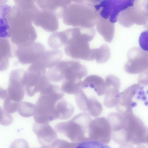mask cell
Wrapping results in <instances>:
<instances>
[{
  "label": "cell",
  "instance_id": "cell-1",
  "mask_svg": "<svg viewBox=\"0 0 148 148\" xmlns=\"http://www.w3.org/2000/svg\"><path fill=\"white\" fill-rule=\"evenodd\" d=\"M11 41L19 47L34 42L37 34L32 25L33 21L25 12L16 8H11L7 14Z\"/></svg>",
  "mask_w": 148,
  "mask_h": 148
},
{
  "label": "cell",
  "instance_id": "cell-2",
  "mask_svg": "<svg viewBox=\"0 0 148 148\" xmlns=\"http://www.w3.org/2000/svg\"><path fill=\"white\" fill-rule=\"evenodd\" d=\"M66 30L68 39L64 49L65 54L73 59L93 60L94 49H90L89 42L95 36L94 27H78Z\"/></svg>",
  "mask_w": 148,
  "mask_h": 148
},
{
  "label": "cell",
  "instance_id": "cell-3",
  "mask_svg": "<svg viewBox=\"0 0 148 148\" xmlns=\"http://www.w3.org/2000/svg\"><path fill=\"white\" fill-rule=\"evenodd\" d=\"M70 1L63 17L66 25L76 27L92 28L99 16L95 9V1Z\"/></svg>",
  "mask_w": 148,
  "mask_h": 148
},
{
  "label": "cell",
  "instance_id": "cell-4",
  "mask_svg": "<svg viewBox=\"0 0 148 148\" xmlns=\"http://www.w3.org/2000/svg\"><path fill=\"white\" fill-rule=\"evenodd\" d=\"M40 92L33 116L37 123H47L55 119L56 105L64 94L58 85L51 84Z\"/></svg>",
  "mask_w": 148,
  "mask_h": 148
},
{
  "label": "cell",
  "instance_id": "cell-5",
  "mask_svg": "<svg viewBox=\"0 0 148 148\" xmlns=\"http://www.w3.org/2000/svg\"><path fill=\"white\" fill-rule=\"evenodd\" d=\"M86 67L79 61H61L48 70L47 77L49 81L55 82L81 78L88 74Z\"/></svg>",
  "mask_w": 148,
  "mask_h": 148
},
{
  "label": "cell",
  "instance_id": "cell-6",
  "mask_svg": "<svg viewBox=\"0 0 148 148\" xmlns=\"http://www.w3.org/2000/svg\"><path fill=\"white\" fill-rule=\"evenodd\" d=\"M45 67L36 62L32 64L25 71L23 78L25 91L28 96L32 97L40 92L51 83L47 77Z\"/></svg>",
  "mask_w": 148,
  "mask_h": 148
},
{
  "label": "cell",
  "instance_id": "cell-7",
  "mask_svg": "<svg viewBox=\"0 0 148 148\" xmlns=\"http://www.w3.org/2000/svg\"><path fill=\"white\" fill-rule=\"evenodd\" d=\"M117 20L122 26L126 28L134 24H145L148 21V0H134L132 5L120 14Z\"/></svg>",
  "mask_w": 148,
  "mask_h": 148
},
{
  "label": "cell",
  "instance_id": "cell-8",
  "mask_svg": "<svg viewBox=\"0 0 148 148\" xmlns=\"http://www.w3.org/2000/svg\"><path fill=\"white\" fill-rule=\"evenodd\" d=\"M143 85L139 84H133L121 93L116 110L124 114H132L133 108L137 104L138 101H145L147 98Z\"/></svg>",
  "mask_w": 148,
  "mask_h": 148
},
{
  "label": "cell",
  "instance_id": "cell-9",
  "mask_svg": "<svg viewBox=\"0 0 148 148\" xmlns=\"http://www.w3.org/2000/svg\"><path fill=\"white\" fill-rule=\"evenodd\" d=\"M134 0H104L96 1L95 8L102 18L114 23L117 21L120 14L133 5Z\"/></svg>",
  "mask_w": 148,
  "mask_h": 148
},
{
  "label": "cell",
  "instance_id": "cell-10",
  "mask_svg": "<svg viewBox=\"0 0 148 148\" xmlns=\"http://www.w3.org/2000/svg\"><path fill=\"white\" fill-rule=\"evenodd\" d=\"M148 53L138 47L131 49L127 54L128 60L124 70L130 74H137L147 71Z\"/></svg>",
  "mask_w": 148,
  "mask_h": 148
},
{
  "label": "cell",
  "instance_id": "cell-11",
  "mask_svg": "<svg viewBox=\"0 0 148 148\" xmlns=\"http://www.w3.org/2000/svg\"><path fill=\"white\" fill-rule=\"evenodd\" d=\"M25 72L21 69H16L10 75L6 98L11 101L19 103L24 98L25 90L23 78Z\"/></svg>",
  "mask_w": 148,
  "mask_h": 148
},
{
  "label": "cell",
  "instance_id": "cell-12",
  "mask_svg": "<svg viewBox=\"0 0 148 148\" xmlns=\"http://www.w3.org/2000/svg\"><path fill=\"white\" fill-rule=\"evenodd\" d=\"M45 50V47L42 43L34 42L18 47L15 55L22 64H32L39 59Z\"/></svg>",
  "mask_w": 148,
  "mask_h": 148
},
{
  "label": "cell",
  "instance_id": "cell-13",
  "mask_svg": "<svg viewBox=\"0 0 148 148\" xmlns=\"http://www.w3.org/2000/svg\"><path fill=\"white\" fill-rule=\"evenodd\" d=\"M105 85L104 105L108 108L116 107L121 95L119 91L121 85L119 79L113 75H108L105 79Z\"/></svg>",
  "mask_w": 148,
  "mask_h": 148
},
{
  "label": "cell",
  "instance_id": "cell-14",
  "mask_svg": "<svg viewBox=\"0 0 148 148\" xmlns=\"http://www.w3.org/2000/svg\"><path fill=\"white\" fill-rule=\"evenodd\" d=\"M58 19L52 12L38 8L34 16L33 22L36 26L42 28L47 32H53L58 29Z\"/></svg>",
  "mask_w": 148,
  "mask_h": 148
},
{
  "label": "cell",
  "instance_id": "cell-15",
  "mask_svg": "<svg viewBox=\"0 0 148 148\" xmlns=\"http://www.w3.org/2000/svg\"><path fill=\"white\" fill-rule=\"evenodd\" d=\"M69 0H40L35 1L40 9L49 11L54 13L58 18H63Z\"/></svg>",
  "mask_w": 148,
  "mask_h": 148
},
{
  "label": "cell",
  "instance_id": "cell-16",
  "mask_svg": "<svg viewBox=\"0 0 148 148\" xmlns=\"http://www.w3.org/2000/svg\"><path fill=\"white\" fill-rule=\"evenodd\" d=\"M12 47L8 38H0V71L6 70L9 66V58L13 56Z\"/></svg>",
  "mask_w": 148,
  "mask_h": 148
},
{
  "label": "cell",
  "instance_id": "cell-17",
  "mask_svg": "<svg viewBox=\"0 0 148 148\" xmlns=\"http://www.w3.org/2000/svg\"><path fill=\"white\" fill-rule=\"evenodd\" d=\"M63 56L62 51L58 49L45 50L36 61L42 64L46 69H50L60 61Z\"/></svg>",
  "mask_w": 148,
  "mask_h": 148
},
{
  "label": "cell",
  "instance_id": "cell-18",
  "mask_svg": "<svg viewBox=\"0 0 148 148\" xmlns=\"http://www.w3.org/2000/svg\"><path fill=\"white\" fill-rule=\"evenodd\" d=\"M81 88H90L93 89L98 95L101 96L105 93V82L104 79L99 76L90 75L87 77L82 82Z\"/></svg>",
  "mask_w": 148,
  "mask_h": 148
},
{
  "label": "cell",
  "instance_id": "cell-19",
  "mask_svg": "<svg viewBox=\"0 0 148 148\" xmlns=\"http://www.w3.org/2000/svg\"><path fill=\"white\" fill-rule=\"evenodd\" d=\"M96 25L97 31L102 36L105 41L108 42H111L114 33L113 23L110 22L109 20L104 19L99 16Z\"/></svg>",
  "mask_w": 148,
  "mask_h": 148
},
{
  "label": "cell",
  "instance_id": "cell-20",
  "mask_svg": "<svg viewBox=\"0 0 148 148\" xmlns=\"http://www.w3.org/2000/svg\"><path fill=\"white\" fill-rule=\"evenodd\" d=\"M103 110L101 104L97 99L93 96L88 97L86 95L84 103V112L88 111L92 116H96L100 115Z\"/></svg>",
  "mask_w": 148,
  "mask_h": 148
},
{
  "label": "cell",
  "instance_id": "cell-21",
  "mask_svg": "<svg viewBox=\"0 0 148 148\" xmlns=\"http://www.w3.org/2000/svg\"><path fill=\"white\" fill-rule=\"evenodd\" d=\"M68 36L66 30L52 34L49 37L47 42L51 48L57 49L67 43Z\"/></svg>",
  "mask_w": 148,
  "mask_h": 148
},
{
  "label": "cell",
  "instance_id": "cell-22",
  "mask_svg": "<svg viewBox=\"0 0 148 148\" xmlns=\"http://www.w3.org/2000/svg\"><path fill=\"white\" fill-rule=\"evenodd\" d=\"M11 8L6 4L0 8V38L10 37L9 25L6 15Z\"/></svg>",
  "mask_w": 148,
  "mask_h": 148
},
{
  "label": "cell",
  "instance_id": "cell-23",
  "mask_svg": "<svg viewBox=\"0 0 148 148\" xmlns=\"http://www.w3.org/2000/svg\"><path fill=\"white\" fill-rule=\"evenodd\" d=\"M82 82L81 79L64 80L62 83L60 89L65 93L75 95L81 89Z\"/></svg>",
  "mask_w": 148,
  "mask_h": 148
},
{
  "label": "cell",
  "instance_id": "cell-24",
  "mask_svg": "<svg viewBox=\"0 0 148 148\" xmlns=\"http://www.w3.org/2000/svg\"><path fill=\"white\" fill-rule=\"evenodd\" d=\"M110 49L106 45H103L98 48L94 49V59L99 64L107 62L110 57Z\"/></svg>",
  "mask_w": 148,
  "mask_h": 148
},
{
  "label": "cell",
  "instance_id": "cell-25",
  "mask_svg": "<svg viewBox=\"0 0 148 148\" xmlns=\"http://www.w3.org/2000/svg\"><path fill=\"white\" fill-rule=\"evenodd\" d=\"M7 95V90L0 93V101L5 99ZM5 100L0 102V124L7 126L10 125L12 123L13 119L10 114L6 112L4 109L3 105Z\"/></svg>",
  "mask_w": 148,
  "mask_h": 148
},
{
  "label": "cell",
  "instance_id": "cell-26",
  "mask_svg": "<svg viewBox=\"0 0 148 148\" xmlns=\"http://www.w3.org/2000/svg\"><path fill=\"white\" fill-rule=\"evenodd\" d=\"M36 109V105L25 101H21L18 105L17 110L19 114L24 117H29L33 115Z\"/></svg>",
  "mask_w": 148,
  "mask_h": 148
},
{
  "label": "cell",
  "instance_id": "cell-27",
  "mask_svg": "<svg viewBox=\"0 0 148 148\" xmlns=\"http://www.w3.org/2000/svg\"><path fill=\"white\" fill-rule=\"evenodd\" d=\"M75 148H111L108 145L96 140L87 141L78 144Z\"/></svg>",
  "mask_w": 148,
  "mask_h": 148
},
{
  "label": "cell",
  "instance_id": "cell-28",
  "mask_svg": "<svg viewBox=\"0 0 148 148\" xmlns=\"http://www.w3.org/2000/svg\"><path fill=\"white\" fill-rule=\"evenodd\" d=\"M10 148H29L27 142L25 140L20 138L13 141L10 145Z\"/></svg>",
  "mask_w": 148,
  "mask_h": 148
},
{
  "label": "cell",
  "instance_id": "cell-29",
  "mask_svg": "<svg viewBox=\"0 0 148 148\" xmlns=\"http://www.w3.org/2000/svg\"><path fill=\"white\" fill-rule=\"evenodd\" d=\"M147 71L142 73L138 77V84L142 85H147Z\"/></svg>",
  "mask_w": 148,
  "mask_h": 148
},
{
  "label": "cell",
  "instance_id": "cell-30",
  "mask_svg": "<svg viewBox=\"0 0 148 148\" xmlns=\"http://www.w3.org/2000/svg\"><path fill=\"white\" fill-rule=\"evenodd\" d=\"M7 1V0H0V8L3 5L5 4Z\"/></svg>",
  "mask_w": 148,
  "mask_h": 148
}]
</instances>
